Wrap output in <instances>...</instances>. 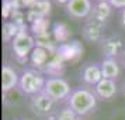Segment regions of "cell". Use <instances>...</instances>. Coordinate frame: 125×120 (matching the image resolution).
<instances>
[{
  "instance_id": "cell-1",
  "label": "cell",
  "mask_w": 125,
  "mask_h": 120,
  "mask_svg": "<svg viewBox=\"0 0 125 120\" xmlns=\"http://www.w3.org/2000/svg\"><path fill=\"white\" fill-rule=\"evenodd\" d=\"M97 97L96 92L90 86H77L73 88L69 97L66 99V105L69 107L74 110L77 116H86L90 112H93L97 106Z\"/></svg>"
},
{
  "instance_id": "cell-2",
  "label": "cell",
  "mask_w": 125,
  "mask_h": 120,
  "mask_svg": "<svg viewBox=\"0 0 125 120\" xmlns=\"http://www.w3.org/2000/svg\"><path fill=\"white\" fill-rule=\"evenodd\" d=\"M45 80L46 78L40 71L32 68H25L20 74V80H18L17 88L21 91V93L31 97L34 95H38L41 92H44Z\"/></svg>"
},
{
  "instance_id": "cell-3",
  "label": "cell",
  "mask_w": 125,
  "mask_h": 120,
  "mask_svg": "<svg viewBox=\"0 0 125 120\" xmlns=\"http://www.w3.org/2000/svg\"><path fill=\"white\" fill-rule=\"evenodd\" d=\"M30 109L38 117H42L45 120L53 119L58 109H59V102L53 100L46 93L41 92L38 95H34V96L30 97Z\"/></svg>"
},
{
  "instance_id": "cell-4",
  "label": "cell",
  "mask_w": 125,
  "mask_h": 120,
  "mask_svg": "<svg viewBox=\"0 0 125 120\" xmlns=\"http://www.w3.org/2000/svg\"><path fill=\"white\" fill-rule=\"evenodd\" d=\"M11 45L13 55L17 58L18 61H27V57L31 55V52L34 51L37 47L35 38L30 34L27 27H24L18 31V34L14 37V40L10 42Z\"/></svg>"
},
{
  "instance_id": "cell-5",
  "label": "cell",
  "mask_w": 125,
  "mask_h": 120,
  "mask_svg": "<svg viewBox=\"0 0 125 120\" xmlns=\"http://www.w3.org/2000/svg\"><path fill=\"white\" fill-rule=\"evenodd\" d=\"M72 89L73 88H70V85H69V82L66 79H63L61 76H48L45 80L44 93H46L53 100L62 103V102H66V99L69 97Z\"/></svg>"
},
{
  "instance_id": "cell-6",
  "label": "cell",
  "mask_w": 125,
  "mask_h": 120,
  "mask_svg": "<svg viewBox=\"0 0 125 120\" xmlns=\"http://www.w3.org/2000/svg\"><path fill=\"white\" fill-rule=\"evenodd\" d=\"M98 50L101 52L103 58H114V59H121L122 54L125 51L124 40L118 34L105 35L100 42H98Z\"/></svg>"
},
{
  "instance_id": "cell-7",
  "label": "cell",
  "mask_w": 125,
  "mask_h": 120,
  "mask_svg": "<svg viewBox=\"0 0 125 120\" xmlns=\"http://www.w3.org/2000/svg\"><path fill=\"white\" fill-rule=\"evenodd\" d=\"M79 76H80V80L84 83V86L94 88V86L103 79L101 64L98 62V61H89V62H84L80 67Z\"/></svg>"
},
{
  "instance_id": "cell-8",
  "label": "cell",
  "mask_w": 125,
  "mask_h": 120,
  "mask_svg": "<svg viewBox=\"0 0 125 120\" xmlns=\"http://www.w3.org/2000/svg\"><path fill=\"white\" fill-rule=\"evenodd\" d=\"M94 6V0H68L65 3V10L69 17L74 20L89 18Z\"/></svg>"
},
{
  "instance_id": "cell-9",
  "label": "cell",
  "mask_w": 125,
  "mask_h": 120,
  "mask_svg": "<svg viewBox=\"0 0 125 120\" xmlns=\"http://www.w3.org/2000/svg\"><path fill=\"white\" fill-rule=\"evenodd\" d=\"M104 28H105V23H103L100 20L94 17L86 18L84 27H83V38L89 42H100V41L105 37L104 35Z\"/></svg>"
},
{
  "instance_id": "cell-10",
  "label": "cell",
  "mask_w": 125,
  "mask_h": 120,
  "mask_svg": "<svg viewBox=\"0 0 125 120\" xmlns=\"http://www.w3.org/2000/svg\"><path fill=\"white\" fill-rule=\"evenodd\" d=\"M94 92L98 99L101 100H111L117 92H118V85L114 79H107V78H103L94 88Z\"/></svg>"
},
{
  "instance_id": "cell-11",
  "label": "cell",
  "mask_w": 125,
  "mask_h": 120,
  "mask_svg": "<svg viewBox=\"0 0 125 120\" xmlns=\"http://www.w3.org/2000/svg\"><path fill=\"white\" fill-rule=\"evenodd\" d=\"M18 80H20V75L13 67L10 65L1 67V91L3 93H7L13 88L18 86Z\"/></svg>"
},
{
  "instance_id": "cell-12",
  "label": "cell",
  "mask_w": 125,
  "mask_h": 120,
  "mask_svg": "<svg viewBox=\"0 0 125 120\" xmlns=\"http://www.w3.org/2000/svg\"><path fill=\"white\" fill-rule=\"evenodd\" d=\"M101 72H103V78L107 79H117L119 76L121 72V64L119 59H114V58H103L101 61Z\"/></svg>"
},
{
  "instance_id": "cell-13",
  "label": "cell",
  "mask_w": 125,
  "mask_h": 120,
  "mask_svg": "<svg viewBox=\"0 0 125 120\" xmlns=\"http://www.w3.org/2000/svg\"><path fill=\"white\" fill-rule=\"evenodd\" d=\"M49 12H51V1L49 0H38L37 4L32 9H30L28 14H27V20L30 23H34L37 20L48 16Z\"/></svg>"
},
{
  "instance_id": "cell-14",
  "label": "cell",
  "mask_w": 125,
  "mask_h": 120,
  "mask_svg": "<svg viewBox=\"0 0 125 120\" xmlns=\"http://www.w3.org/2000/svg\"><path fill=\"white\" fill-rule=\"evenodd\" d=\"M113 13V7L108 3V0H100V1H94V6H93V10H91V17L100 20L103 23H107V20L110 18ZM89 16V17H90Z\"/></svg>"
},
{
  "instance_id": "cell-15",
  "label": "cell",
  "mask_w": 125,
  "mask_h": 120,
  "mask_svg": "<svg viewBox=\"0 0 125 120\" xmlns=\"http://www.w3.org/2000/svg\"><path fill=\"white\" fill-rule=\"evenodd\" d=\"M20 27H18L17 24H14L11 20H6L4 24H3V41L4 42H11L14 40V37L18 34V31H20Z\"/></svg>"
},
{
  "instance_id": "cell-16",
  "label": "cell",
  "mask_w": 125,
  "mask_h": 120,
  "mask_svg": "<svg viewBox=\"0 0 125 120\" xmlns=\"http://www.w3.org/2000/svg\"><path fill=\"white\" fill-rule=\"evenodd\" d=\"M48 55H49V52H48L46 48H44V47H41V45H37L34 48V51L31 52L30 57H31V61L34 62V65L41 67V65H45L46 64Z\"/></svg>"
},
{
  "instance_id": "cell-17",
  "label": "cell",
  "mask_w": 125,
  "mask_h": 120,
  "mask_svg": "<svg viewBox=\"0 0 125 120\" xmlns=\"http://www.w3.org/2000/svg\"><path fill=\"white\" fill-rule=\"evenodd\" d=\"M79 117L80 116H77V113H76L74 110H72V109L65 103L63 106H61V107L58 109V112H56V114H55L53 120H77Z\"/></svg>"
},
{
  "instance_id": "cell-18",
  "label": "cell",
  "mask_w": 125,
  "mask_h": 120,
  "mask_svg": "<svg viewBox=\"0 0 125 120\" xmlns=\"http://www.w3.org/2000/svg\"><path fill=\"white\" fill-rule=\"evenodd\" d=\"M38 0H11L14 10H23V9H32Z\"/></svg>"
},
{
  "instance_id": "cell-19",
  "label": "cell",
  "mask_w": 125,
  "mask_h": 120,
  "mask_svg": "<svg viewBox=\"0 0 125 120\" xmlns=\"http://www.w3.org/2000/svg\"><path fill=\"white\" fill-rule=\"evenodd\" d=\"M108 3L111 4L113 9H117V10L125 9V0H108Z\"/></svg>"
},
{
  "instance_id": "cell-20",
  "label": "cell",
  "mask_w": 125,
  "mask_h": 120,
  "mask_svg": "<svg viewBox=\"0 0 125 120\" xmlns=\"http://www.w3.org/2000/svg\"><path fill=\"white\" fill-rule=\"evenodd\" d=\"M118 24L121 27V30L125 31V9L118 10Z\"/></svg>"
},
{
  "instance_id": "cell-21",
  "label": "cell",
  "mask_w": 125,
  "mask_h": 120,
  "mask_svg": "<svg viewBox=\"0 0 125 120\" xmlns=\"http://www.w3.org/2000/svg\"><path fill=\"white\" fill-rule=\"evenodd\" d=\"M119 62L122 64V67L125 68V51H124V54H122V57H121V59H119Z\"/></svg>"
},
{
  "instance_id": "cell-22",
  "label": "cell",
  "mask_w": 125,
  "mask_h": 120,
  "mask_svg": "<svg viewBox=\"0 0 125 120\" xmlns=\"http://www.w3.org/2000/svg\"><path fill=\"white\" fill-rule=\"evenodd\" d=\"M122 92H124V95H125V80H124V83H122Z\"/></svg>"
},
{
  "instance_id": "cell-23",
  "label": "cell",
  "mask_w": 125,
  "mask_h": 120,
  "mask_svg": "<svg viewBox=\"0 0 125 120\" xmlns=\"http://www.w3.org/2000/svg\"><path fill=\"white\" fill-rule=\"evenodd\" d=\"M20 120H28V119H20Z\"/></svg>"
},
{
  "instance_id": "cell-24",
  "label": "cell",
  "mask_w": 125,
  "mask_h": 120,
  "mask_svg": "<svg viewBox=\"0 0 125 120\" xmlns=\"http://www.w3.org/2000/svg\"><path fill=\"white\" fill-rule=\"evenodd\" d=\"M94 1H100V0H94Z\"/></svg>"
},
{
  "instance_id": "cell-25",
  "label": "cell",
  "mask_w": 125,
  "mask_h": 120,
  "mask_svg": "<svg viewBox=\"0 0 125 120\" xmlns=\"http://www.w3.org/2000/svg\"><path fill=\"white\" fill-rule=\"evenodd\" d=\"M48 120H53V119H48Z\"/></svg>"
}]
</instances>
